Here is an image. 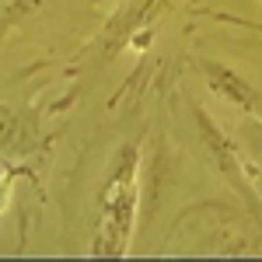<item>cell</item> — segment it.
<instances>
[{
	"label": "cell",
	"mask_w": 262,
	"mask_h": 262,
	"mask_svg": "<svg viewBox=\"0 0 262 262\" xmlns=\"http://www.w3.org/2000/svg\"><path fill=\"white\" fill-rule=\"evenodd\" d=\"M133 217H137V147L126 143L116 154V164L101 192L95 255H122L133 231Z\"/></svg>",
	"instance_id": "obj_1"
},
{
	"label": "cell",
	"mask_w": 262,
	"mask_h": 262,
	"mask_svg": "<svg viewBox=\"0 0 262 262\" xmlns=\"http://www.w3.org/2000/svg\"><path fill=\"white\" fill-rule=\"evenodd\" d=\"M203 70H206V81L213 84L217 95H224L227 101H234L245 112H262V95L245 81V77H238L234 70H227L224 63H213V60L203 63Z\"/></svg>",
	"instance_id": "obj_2"
},
{
	"label": "cell",
	"mask_w": 262,
	"mask_h": 262,
	"mask_svg": "<svg viewBox=\"0 0 262 262\" xmlns=\"http://www.w3.org/2000/svg\"><path fill=\"white\" fill-rule=\"evenodd\" d=\"M39 4L42 0H14V7H7V18H11V14H14V18H18V14H28V11H35Z\"/></svg>",
	"instance_id": "obj_3"
}]
</instances>
